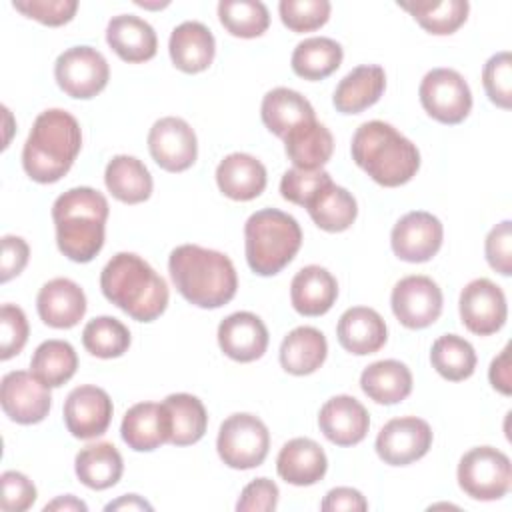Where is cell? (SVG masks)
Listing matches in <instances>:
<instances>
[{"label": "cell", "mask_w": 512, "mask_h": 512, "mask_svg": "<svg viewBox=\"0 0 512 512\" xmlns=\"http://www.w3.org/2000/svg\"><path fill=\"white\" fill-rule=\"evenodd\" d=\"M474 346L458 334H442L432 342L430 364L432 368L450 382L466 380L476 368Z\"/></svg>", "instance_id": "39"}, {"label": "cell", "mask_w": 512, "mask_h": 512, "mask_svg": "<svg viewBox=\"0 0 512 512\" xmlns=\"http://www.w3.org/2000/svg\"><path fill=\"white\" fill-rule=\"evenodd\" d=\"M350 152L356 166L386 188L410 182L420 168L416 144L382 120L360 124L352 136Z\"/></svg>", "instance_id": "5"}, {"label": "cell", "mask_w": 512, "mask_h": 512, "mask_svg": "<svg viewBox=\"0 0 512 512\" xmlns=\"http://www.w3.org/2000/svg\"><path fill=\"white\" fill-rule=\"evenodd\" d=\"M320 432L336 446H354L362 442L370 428V416L354 396L338 394L326 400L318 412Z\"/></svg>", "instance_id": "19"}, {"label": "cell", "mask_w": 512, "mask_h": 512, "mask_svg": "<svg viewBox=\"0 0 512 512\" xmlns=\"http://www.w3.org/2000/svg\"><path fill=\"white\" fill-rule=\"evenodd\" d=\"M108 192L124 204H140L152 194V176L142 160L128 154L114 156L104 170Z\"/></svg>", "instance_id": "34"}, {"label": "cell", "mask_w": 512, "mask_h": 512, "mask_svg": "<svg viewBox=\"0 0 512 512\" xmlns=\"http://www.w3.org/2000/svg\"><path fill=\"white\" fill-rule=\"evenodd\" d=\"M328 182H332L330 174L326 170H300V168H290L282 174L280 180V194L284 200L306 206L314 194L324 188Z\"/></svg>", "instance_id": "45"}, {"label": "cell", "mask_w": 512, "mask_h": 512, "mask_svg": "<svg viewBox=\"0 0 512 512\" xmlns=\"http://www.w3.org/2000/svg\"><path fill=\"white\" fill-rule=\"evenodd\" d=\"M104 510L106 512H110V510H152V506L144 498H140L138 494H124L118 500L108 502L104 506Z\"/></svg>", "instance_id": "54"}, {"label": "cell", "mask_w": 512, "mask_h": 512, "mask_svg": "<svg viewBox=\"0 0 512 512\" xmlns=\"http://www.w3.org/2000/svg\"><path fill=\"white\" fill-rule=\"evenodd\" d=\"M488 378L494 390H498L504 396H510L512 392V376H510V346H504L502 352L490 362Z\"/></svg>", "instance_id": "53"}, {"label": "cell", "mask_w": 512, "mask_h": 512, "mask_svg": "<svg viewBox=\"0 0 512 512\" xmlns=\"http://www.w3.org/2000/svg\"><path fill=\"white\" fill-rule=\"evenodd\" d=\"M0 404L12 422L28 426L38 424L48 416L52 394L50 388L32 372L12 370L2 378Z\"/></svg>", "instance_id": "15"}, {"label": "cell", "mask_w": 512, "mask_h": 512, "mask_svg": "<svg viewBox=\"0 0 512 512\" xmlns=\"http://www.w3.org/2000/svg\"><path fill=\"white\" fill-rule=\"evenodd\" d=\"M458 310L462 324L476 336L498 332L508 318L506 296L502 288L488 278H476L462 288Z\"/></svg>", "instance_id": "13"}, {"label": "cell", "mask_w": 512, "mask_h": 512, "mask_svg": "<svg viewBox=\"0 0 512 512\" xmlns=\"http://www.w3.org/2000/svg\"><path fill=\"white\" fill-rule=\"evenodd\" d=\"M482 84L492 104L502 110L512 108V56L508 50L488 58L482 68Z\"/></svg>", "instance_id": "44"}, {"label": "cell", "mask_w": 512, "mask_h": 512, "mask_svg": "<svg viewBox=\"0 0 512 512\" xmlns=\"http://www.w3.org/2000/svg\"><path fill=\"white\" fill-rule=\"evenodd\" d=\"M120 436L136 452H152L170 442V420L162 404L138 402L126 410Z\"/></svg>", "instance_id": "23"}, {"label": "cell", "mask_w": 512, "mask_h": 512, "mask_svg": "<svg viewBox=\"0 0 512 512\" xmlns=\"http://www.w3.org/2000/svg\"><path fill=\"white\" fill-rule=\"evenodd\" d=\"M172 64L186 74L204 72L216 54V40L212 30L196 20L178 24L168 40Z\"/></svg>", "instance_id": "21"}, {"label": "cell", "mask_w": 512, "mask_h": 512, "mask_svg": "<svg viewBox=\"0 0 512 512\" xmlns=\"http://www.w3.org/2000/svg\"><path fill=\"white\" fill-rule=\"evenodd\" d=\"M112 400L104 388L82 384L70 390L64 402V424L74 438L102 436L112 420Z\"/></svg>", "instance_id": "17"}, {"label": "cell", "mask_w": 512, "mask_h": 512, "mask_svg": "<svg viewBox=\"0 0 512 512\" xmlns=\"http://www.w3.org/2000/svg\"><path fill=\"white\" fill-rule=\"evenodd\" d=\"M78 368V354L66 340H44L30 358V372L48 388L66 384Z\"/></svg>", "instance_id": "38"}, {"label": "cell", "mask_w": 512, "mask_h": 512, "mask_svg": "<svg viewBox=\"0 0 512 512\" xmlns=\"http://www.w3.org/2000/svg\"><path fill=\"white\" fill-rule=\"evenodd\" d=\"M338 298L336 278L322 266L310 264L300 268L290 282L292 308L302 316L326 314Z\"/></svg>", "instance_id": "28"}, {"label": "cell", "mask_w": 512, "mask_h": 512, "mask_svg": "<svg viewBox=\"0 0 512 512\" xmlns=\"http://www.w3.org/2000/svg\"><path fill=\"white\" fill-rule=\"evenodd\" d=\"M328 458L322 446L312 438L288 440L276 458L278 476L292 486H312L324 478Z\"/></svg>", "instance_id": "24"}, {"label": "cell", "mask_w": 512, "mask_h": 512, "mask_svg": "<svg viewBox=\"0 0 512 512\" xmlns=\"http://www.w3.org/2000/svg\"><path fill=\"white\" fill-rule=\"evenodd\" d=\"M30 248L24 238L6 234L2 238V264H0V280L8 282L18 276L28 264Z\"/></svg>", "instance_id": "51"}, {"label": "cell", "mask_w": 512, "mask_h": 512, "mask_svg": "<svg viewBox=\"0 0 512 512\" xmlns=\"http://www.w3.org/2000/svg\"><path fill=\"white\" fill-rule=\"evenodd\" d=\"M168 272L180 296L198 308H220L238 290L232 260L198 244L176 246L168 258Z\"/></svg>", "instance_id": "1"}, {"label": "cell", "mask_w": 512, "mask_h": 512, "mask_svg": "<svg viewBox=\"0 0 512 512\" xmlns=\"http://www.w3.org/2000/svg\"><path fill=\"white\" fill-rule=\"evenodd\" d=\"M484 254L492 270L502 276L512 274V222L502 220L496 224L484 242Z\"/></svg>", "instance_id": "49"}, {"label": "cell", "mask_w": 512, "mask_h": 512, "mask_svg": "<svg viewBox=\"0 0 512 512\" xmlns=\"http://www.w3.org/2000/svg\"><path fill=\"white\" fill-rule=\"evenodd\" d=\"M108 200L90 186L70 188L52 204L58 250L72 262H90L104 246Z\"/></svg>", "instance_id": "3"}, {"label": "cell", "mask_w": 512, "mask_h": 512, "mask_svg": "<svg viewBox=\"0 0 512 512\" xmlns=\"http://www.w3.org/2000/svg\"><path fill=\"white\" fill-rule=\"evenodd\" d=\"M266 182L268 176L264 164L246 152H232L216 166V184L230 200H254L264 192Z\"/></svg>", "instance_id": "22"}, {"label": "cell", "mask_w": 512, "mask_h": 512, "mask_svg": "<svg viewBox=\"0 0 512 512\" xmlns=\"http://www.w3.org/2000/svg\"><path fill=\"white\" fill-rule=\"evenodd\" d=\"M162 406L170 420V444L190 446L206 434L208 414L200 398L186 392H176L168 394Z\"/></svg>", "instance_id": "36"}, {"label": "cell", "mask_w": 512, "mask_h": 512, "mask_svg": "<svg viewBox=\"0 0 512 512\" xmlns=\"http://www.w3.org/2000/svg\"><path fill=\"white\" fill-rule=\"evenodd\" d=\"M304 208L312 222L324 232H344L358 216V204L352 192L334 182L320 188Z\"/></svg>", "instance_id": "35"}, {"label": "cell", "mask_w": 512, "mask_h": 512, "mask_svg": "<svg viewBox=\"0 0 512 512\" xmlns=\"http://www.w3.org/2000/svg\"><path fill=\"white\" fill-rule=\"evenodd\" d=\"M216 450L220 460L234 470L256 468L270 450L268 426L254 414L236 412L220 424Z\"/></svg>", "instance_id": "7"}, {"label": "cell", "mask_w": 512, "mask_h": 512, "mask_svg": "<svg viewBox=\"0 0 512 512\" xmlns=\"http://www.w3.org/2000/svg\"><path fill=\"white\" fill-rule=\"evenodd\" d=\"M342 46L326 36L304 38L296 44L290 66L296 76L304 80H324L342 64Z\"/></svg>", "instance_id": "37"}, {"label": "cell", "mask_w": 512, "mask_h": 512, "mask_svg": "<svg viewBox=\"0 0 512 512\" xmlns=\"http://www.w3.org/2000/svg\"><path fill=\"white\" fill-rule=\"evenodd\" d=\"M432 428L418 416H400L388 420L374 442L376 454L384 464L408 466L424 458L432 446Z\"/></svg>", "instance_id": "12"}, {"label": "cell", "mask_w": 512, "mask_h": 512, "mask_svg": "<svg viewBox=\"0 0 512 512\" xmlns=\"http://www.w3.org/2000/svg\"><path fill=\"white\" fill-rule=\"evenodd\" d=\"M360 388L376 404L392 406L410 396L412 372L400 360H378L362 370Z\"/></svg>", "instance_id": "30"}, {"label": "cell", "mask_w": 512, "mask_h": 512, "mask_svg": "<svg viewBox=\"0 0 512 512\" xmlns=\"http://www.w3.org/2000/svg\"><path fill=\"white\" fill-rule=\"evenodd\" d=\"M222 26L236 38H258L270 26V14L260 0H222L218 2Z\"/></svg>", "instance_id": "41"}, {"label": "cell", "mask_w": 512, "mask_h": 512, "mask_svg": "<svg viewBox=\"0 0 512 512\" xmlns=\"http://www.w3.org/2000/svg\"><path fill=\"white\" fill-rule=\"evenodd\" d=\"M368 508L366 498L360 490L350 486H338L326 492L320 502V510L324 512H364Z\"/></svg>", "instance_id": "52"}, {"label": "cell", "mask_w": 512, "mask_h": 512, "mask_svg": "<svg viewBox=\"0 0 512 512\" xmlns=\"http://www.w3.org/2000/svg\"><path fill=\"white\" fill-rule=\"evenodd\" d=\"M442 222L424 210L404 214L390 232L392 252L404 262H428L442 246Z\"/></svg>", "instance_id": "16"}, {"label": "cell", "mask_w": 512, "mask_h": 512, "mask_svg": "<svg viewBox=\"0 0 512 512\" xmlns=\"http://www.w3.org/2000/svg\"><path fill=\"white\" fill-rule=\"evenodd\" d=\"M336 338L346 352L366 356L378 352L386 344L388 328L374 308L352 306L340 316Z\"/></svg>", "instance_id": "25"}, {"label": "cell", "mask_w": 512, "mask_h": 512, "mask_svg": "<svg viewBox=\"0 0 512 512\" xmlns=\"http://www.w3.org/2000/svg\"><path fill=\"white\" fill-rule=\"evenodd\" d=\"M282 140L288 160L300 170H322L334 152L332 132L318 120L298 124Z\"/></svg>", "instance_id": "29"}, {"label": "cell", "mask_w": 512, "mask_h": 512, "mask_svg": "<svg viewBox=\"0 0 512 512\" xmlns=\"http://www.w3.org/2000/svg\"><path fill=\"white\" fill-rule=\"evenodd\" d=\"M136 4L142 6V8H164V6H168V2H162V4H148V2H140V0H136Z\"/></svg>", "instance_id": "56"}, {"label": "cell", "mask_w": 512, "mask_h": 512, "mask_svg": "<svg viewBox=\"0 0 512 512\" xmlns=\"http://www.w3.org/2000/svg\"><path fill=\"white\" fill-rule=\"evenodd\" d=\"M264 126L278 138H284L292 128L302 122L316 120L312 104L296 90L278 86L266 92L260 106Z\"/></svg>", "instance_id": "32"}, {"label": "cell", "mask_w": 512, "mask_h": 512, "mask_svg": "<svg viewBox=\"0 0 512 512\" xmlns=\"http://www.w3.org/2000/svg\"><path fill=\"white\" fill-rule=\"evenodd\" d=\"M82 146L78 120L62 110L40 112L22 148L24 172L38 184L58 182L74 164Z\"/></svg>", "instance_id": "4"}, {"label": "cell", "mask_w": 512, "mask_h": 512, "mask_svg": "<svg viewBox=\"0 0 512 512\" xmlns=\"http://www.w3.org/2000/svg\"><path fill=\"white\" fill-rule=\"evenodd\" d=\"M328 354L326 336L314 326H298L290 330L280 344V364L292 376L316 372Z\"/></svg>", "instance_id": "31"}, {"label": "cell", "mask_w": 512, "mask_h": 512, "mask_svg": "<svg viewBox=\"0 0 512 512\" xmlns=\"http://www.w3.org/2000/svg\"><path fill=\"white\" fill-rule=\"evenodd\" d=\"M54 78L60 90L70 98L90 100L106 88L110 66L96 48L72 46L56 58Z\"/></svg>", "instance_id": "9"}, {"label": "cell", "mask_w": 512, "mask_h": 512, "mask_svg": "<svg viewBox=\"0 0 512 512\" xmlns=\"http://www.w3.org/2000/svg\"><path fill=\"white\" fill-rule=\"evenodd\" d=\"M28 320L20 306L2 304L0 308V358L10 360L16 356L28 340Z\"/></svg>", "instance_id": "46"}, {"label": "cell", "mask_w": 512, "mask_h": 512, "mask_svg": "<svg viewBox=\"0 0 512 512\" xmlns=\"http://www.w3.org/2000/svg\"><path fill=\"white\" fill-rule=\"evenodd\" d=\"M300 246V224L278 208H262L244 224L246 262L258 276L278 274L294 260Z\"/></svg>", "instance_id": "6"}, {"label": "cell", "mask_w": 512, "mask_h": 512, "mask_svg": "<svg viewBox=\"0 0 512 512\" xmlns=\"http://www.w3.org/2000/svg\"><path fill=\"white\" fill-rule=\"evenodd\" d=\"M0 486H2L0 508L4 512H24L36 502V486L22 472L6 470L0 476Z\"/></svg>", "instance_id": "48"}, {"label": "cell", "mask_w": 512, "mask_h": 512, "mask_svg": "<svg viewBox=\"0 0 512 512\" xmlns=\"http://www.w3.org/2000/svg\"><path fill=\"white\" fill-rule=\"evenodd\" d=\"M328 0H282L278 4L282 24L292 32H312L330 18Z\"/></svg>", "instance_id": "43"}, {"label": "cell", "mask_w": 512, "mask_h": 512, "mask_svg": "<svg viewBox=\"0 0 512 512\" xmlns=\"http://www.w3.org/2000/svg\"><path fill=\"white\" fill-rule=\"evenodd\" d=\"M100 290L108 302L138 322L162 316L170 298L166 280L134 252H118L106 262Z\"/></svg>", "instance_id": "2"}, {"label": "cell", "mask_w": 512, "mask_h": 512, "mask_svg": "<svg viewBox=\"0 0 512 512\" xmlns=\"http://www.w3.org/2000/svg\"><path fill=\"white\" fill-rule=\"evenodd\" d=\"M420 104L442 124H460L472 110V92L464 76L452 68H432L418 88Z\"/></svg>", "instance_id": "10"}, {"label": "cell", "mask_w": 512, "mask_h": 512, "mask_svg": "<svg viewBox=\"0 0 512 512\" xmlns=\"http://www.w3.org/2000/svg\"><path fill=\"white\" fill-rule=\"evenodd\" d=\"M106 42L124 62H146L156 56L158 38L154 28L136 14L112 16L106 26Z\"/></svg>", "instance_id": "26"}, {"label": "cell", "mask_w": 512, "mask_h": 512, "mask_svg": "<svg viewBox=\"0 0 512 512\" xmlns=\"http://www.w3.org/2000/svg\"><path fill=\"white\" fill-rule=\"evenodd\" d=\"M458 486L474 500H498L510 492V458L494 446L470 448L458 462Z\"/></svg>", "instance_id": "8"}, {"label": "cell", "mask_w": 512, "mask_h": 512, "mask_svg": "<svg viewBox=\"0 0 512 512\" xmlns=\"http://www.w3.org/2000/svg\"><path fill=\"white\" fill-rule=\"evenodd\" d=\"M36 310L46 326L72 328L86 314V294L70 278H52L38 290Z\"/></svg>", "instance_id": "20"}, {"label": "cell", "mask_w": 512, "mask_h": 512, "mask_svg": "<svg viewBox=\"0 0 512 512\" xmlns=\"http://www.w3.org/2000/svg\"><path fill=\"white\" fill-rule=\"evenodd\" d=\"M398 6L430 34L436 36H446L454 34L468 18L470 4L466 0H440V2H430V0H414V2H398Z\"/></svg>", "instance_id": "40"}, {"label": "cell", "mask_w": 512, "mask_h": 512, "mask_svg": "<svg viewBox=\"0 0 512 512\" xmlns=\"http://www.w3.org/2000/svg\"><path fill=\"white\" fill-rule=\"evenodd\" d=\"M148 150L162 170L184 172L196 162L198 140L184 118L164 116L148 132Z\"/></svg>", "instance_id": "14"}, {"label": "cell", "mask_w": 512, "mask_h": 512, "mask_svg": "<svg viewBox=\"0 0 512 512\" xmlns=\"http://www.w3.org/2000/svg\"><path fill=\"white\" fill-rule=\"evenodd\" d=\"M130 330L114 316H98L82 330V346L96 358H118L130 348Z\"/></svg>", "instance_id": "42"}, {"label": "cell", "mask_w": 512, "mask_h": 512, "mask_svg": "<svg viewBox=\"0 0 512 512\" xmlns=\"http://www.w3.org/2000/svg\"><path fill=\"white\" fill-rule=\"evenodd\" d=\"M386 88L384 68L378 64H360L352 68L338 84L332 104L342 114H360L374 106Z\"/></svg>", "instance_id": "27"}, {"label": "cell", "mask_w": 512, "mask_h": 512, "mask_svg": "<svg viewBox=\"0 0 512 512\" xmlns=\"http://www.w3.org/2000/svg\"><path fill=\"white\" fill-rule=\"evenodd\" d=\"M74 470L86 488L106 490L122 478L124 460L112 442H94L80 448L74 458Z\"/></svg>", "instance_id": "33"}, {"label": "cell", "mask_w": 512, "mask_h": 512, "mask_svg": "<svg viewBox=\"0 0 512 512\" xmlns=\"http://www.w3.org/2000/svg\"><path fill=\"white\" fill-rule=\"evenodd\" d=\"M48 510H64V512H76V510H80V512H86L88 506H86L82 500H78L76 496L66 494V496H58L56 500L48 502V504L44 506V512H48Z\"/></svg>", "instance_id": "55"}, {"label": "cell", "mask_w": 512, "mask_h": 512, "mask_svg": "<svg viewBox=\"0 0 512 512\" xmlns=\"http://www.w3.org/2000/svg\"><path fill=\"white\" fill-rule=\"evenodd\" d=\"M12 6L46 26H62L70 22L78 10L76 0H14Z\"/></svg>", "instance_id": "47"}, {"label": "cell", "mask_w": 512, "mask_h": 512, "mask_svg": "<svg viewBox=\"0 0 512 512\" xmlns=\"http://www.w3.org/2000/svg\"><path fill=\"white\" fill-rule=\"evenodd\" d=\"M444 296L440 286L424 274H412L398 280L390 294V306L396 320L410 328L422 330L434 324L442 314Z\"/></svg>", "instance_id": "11"}, {"label": "cell", "mask_w": 512, "mask_h": 512, "mask_svg": "<svg viewBox=\"0 0 512 512\" xmlns=\"http://www.w3.org/2000/svg\"><path fill=\"white\" fill-rule=\"evenodd\" d=\"M218 346L236 362H254L268 348V328L254 312H232L218 324Z\"/></svg>", "instance_id": "18"}, {"label": "cell", "mask_w": 512, "mask_h": 512, "mask_svg": "<svg viewBox=\"0 0 512 512\" xmlns=\"http://www.w3.org/2000/svg\"><path fill=\"white\" fill-rule=\"evenodd\" d=\"M280 490L270 478H256L246 484L236 502L238 512H270L278 506Z\"/></svg>", "instance_id": "50"}]
</instances>
